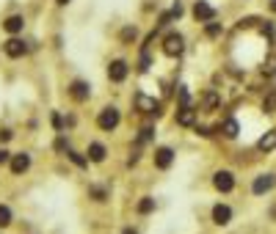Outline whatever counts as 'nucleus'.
<instances>
[{"mask_svg":"<svg viewBox=\"0 0 276 234\" xmlns=\"http://www.w3.org/2000/svg\"><path fill=\"white\" fill-rule=\"evenodd\" d=\"M97 127H99V130H105V132L116 130V127H119V110L113 108V105H111V108H103V110H99V116H97Z\"/></svg>","mask_w":276,"mask_h":234,"instance_id":"obj_1","label":"nucleus"},{"mask_svg":"<svg viewBox=\"0 0 276 234\" xmlns=\"http://www.w3.org/2000/svg\"><path fill=\"white\" fill-rule=\"evenodd\" d=\"M183 50H185V42H183V36H180V33H169V36L163 39V52L169 58L183 55Z\"/></svg>","mask_w":276,"mask_h":234,"instance_id":"obj_2","label":"nucleus"},{"mask_svg":"<svg viewBox=\"0 0 276 234\" xmlns=\"http://www.w3.org/2000/svg\"><path fill=\"white\" fill-rule=\"evenodd\" d=\"M136 110L152 113V116H160V102L155 97H146V94H136Z\"/></svg>","mask_w":276,"mask_h":234,"instance_id":"obj_3","label":"nucleus"},{"mask_svg":"<svg viewBox=\"0 0 276 234\" xmlns=\"http://www.w3.org/2000/svg\"><path fill=\"white\" fill-rule=\"evenodd\" d=\"M273 185H276V177H273V173H260V177L252 182V193H254V196H262V193L273 190Z\"/></svg>","mask_w":276,"mask_h":234,"instance_id":"obj_4","label":"nucleus"},{"mask_svg":"<svg viewBox=\"0 0 276 234\" xmlns=\"http://www.w3.org/2000/svg\"><path fill=\"white\" fill-rule=\"evenodd\" d=\"M3 50H6V55L9 58H22L25 52H28V44L22 42V39H17V36H11L9 42L3 44Z\"/></svg>","mask_w":276,"mask_h":234,"instance_id":"obj_5","label":"nucleus"},{"mask_svg":"<svg viewBox=\"0 0 276 234\" xmlns=\"http://www.w3.org/2000/svg\"><path fill=\"white\" fill-rule=\"evenodd\" d=\"M193 17L199 19V22H213L215 19V9L210 3H205V0H196L193 3Z\"/></svg>","mask_w":276,"mask_h":234,"instance_id":"obj_6","label":"nucleus"},{"mask_svg":"<svg viewBox=\"0 0 276 234\" xmlns=\"http://www.w3.org/2000/svg\"><path fill=\"white\" fill-rule=\"evenodd\" d=\"M213 185H215V190L230 193L232 187H235V177H232V171H218V173L213 177Z\"/></svg>","mask_w":276,"mask_h":234,"instance_id":"obj_7","label":"nucleus"},{"mask_svg":"<svg viewBox=\"0 0 276 234\" xmlns=\"http://www.w3.org/2000/svg\"><path fill=\"white\" fill-rule=\"evenodd\" d=\"M89 94H91V89H89V83H83V80H75V83L69 85V97L75 99V102H86Z\"/></svg>","mask_w":276,"mask_h":234,"instance_id":"obj_8","label":"nucleus"},{"mask_svg":"<svg viewBox=\"0 0 276 234\" xmlns=\"http://www.w3.org/2000/svg\"><path fill=\"white\" fill-rule=\"evenodd\" d=\"M127 61H111V66H108V77L113 80V83H122V80L127 77Z\"/></svg>","mask_w":276,"mask_h":234,"instance_id":"obj_9","label":"nucleus"},{"mask_svg":"<svg viewBox=\"0 0 276 234\" xmlns=\"http://www.w3.org/2000/svg\"><path fill=\"white\" fill-rule=\"evenodd\" d=\"M31 168V155H25V152H19V155H14L11 157V173H25Z\"/></svg>","mask_w":276,"mask_h":234,"instance_id":"obj_10","label":"nucleus"},{"mask_svg":"<svg viewBox=\"0 0 276 234\" xmlns=\"http://www.w3.org/2000/svg\"><path fill=\"white\" fill-rule=\"evenodd\" d=\"M232 220V210L227 204H215L213 207V223H218V226H227Z\"/></svg>","mask_w":276,"mask_h":234,"instance_id":"obj_11","label":"nucleus"},{"mask_svg":"<svg viewBox=\"0 0 276 234\" xmlns=\"http://www.w3.org/2000/svg\"><path fill=\"white\" fill-rule=\"evenodd\" d=\"M174 160V152L169 149V146H160V149H155V165L158 168H169Z\"/></svg>","mask_w":276,"mask_h":234,"instance_id":"obj_12","label":"nucleus"},{"mask_svg":"<svg viewBox=\"0 0 276 234\" xmlns=\"http://www.w3.org/2000/svg\"><path fill=\"white\" fill-rule=\"evenodd\" d=\"M177 124H180V127H193V124H196V110H193L191 105H188V108H180Z\"/></svg>","mask_w":276,"mask_h":234,"instance_id":"obj_13","label":"nucleus"},{"mask_svg":"<svg viewBox=\"0 0 276 234\" xmlns=\"http://www.w3.org/2000/svg\"><path fill=\"white\" fill-rule=\"evenodd\" d=\"M257 149L260 152H273L276 149V130H268L265 135L257 140Z\"/></svg>","mask_w":276,"mask_h":234,"instance_id":"obj_14","label":"nucleus"},{"mask_svg":"<svg viewBox=\"0 0 276 234\" xmlns=\"http://www.w3.org/2000/svg\"><path fill=\"white\" fill-rule=\"evenodd\" d=\"M22 25H25L22 17H19V14H11V17L3 22V28L9 31V33H19V31H22Z\"/></svg>","mask_w":276,"mask_h":234,"instance_id":"obj_15","label":"nucleus"},{"mask_svg":"<svg viewBox=\"0 0 276 234\" xmlns=\"http://www.w3.org/2000/svg\"><path fill=\"white\" fill-rule=\"evenodd\" d=\"M105 155H108V152H105L103 143H91L89 146V160H91V163H103Z\"/></svg>","mask_w":276,"mask_h":234,"instance_id":"obj_16","label":"nucleus"},{"mask_svg":"<svg viewBox=\"0 0 276 234\" xmlns=\"http://www.w3.org/2000/svg\"><path fill=\"white\" fill-rule=\"evenodd\" d=\"M215 108H218V94H215V91H207L205 99H202V110L210 113V110H215Z\"/></svg>","mask_w":276,"mask_h":234,"instance_id":"obj_17","label":"nucleus"},{"mask_svg":"<svg viewBox=\"0 0 276 234\" xmlns=\"http://www.w3.org/2000/svg\"><path fill=\"white\" fill-rule=\"evenodd\" d=\"M221 132H224L227 138H238V132H240V124L235 122V119H227L224 127H221Z\"/></svg>","mask_w":276,"mask_h":234,"instance_id":"obj_18","label":"nucleus"},{"mask_svg":"<svg viewBox=\"0 0 276 234\" xmlns=\"http://www.w3.org/2000/svg\"><path fill=\"white\" fill-rule=\"evenodd\" d=\"M136 210H138V215H149V212L155 210V198L144 196V198H141V201H138V207H136Z\"/></svg>","mask_w":276,"mask_h":234,"instance_id":"obj_19","label":"nucleus"},{"mask_svg":"<svg viewBox=\"0 0 276 234\" xmlns=\"http://www.w3.org/2000/svg\"><path fill=\"white\" fill-rule=\"evenodd\" d=\"M262 110H265V113H276V91L265 94V99H262Z\"/></svg>","mask_w":276,"mask_h":234,"instance_id":"obj_20","label":"nucleus"},{"mask_svg":"<svg viewBox=\"0 0 276 234\" xmlns=\"http://www.w3.org/2000/svg\"><path fill=\"white\" fill-rule=\"evenodd\" d=\"M262 75H276V52L265 58V64H262Z\"/></svg>","mask_w":276,"mask_h":234,"instance_id":"obj_21","label":"nucleus"},{"mask_svg":"<svg viewBox=\"0 0 276 234\" xmlns=\"http://www.w3.org/2000/svg\"><path fill=\"white\" fill-rule=\"evenodd\" d=\"M221 33H224V25L221 22H207V36L210 39H218Z\"/></svg>","mask_w":276,"mask_h":234,"instance_id":"obj_22","label":"nucleus"},{"mask_svg":"<svg viewBox=\"0 0 276 234\" xmlns=\"http://www.w3.org/2000/svg\"><path fill=\"white\" fill-rule=\"evenodd\" d=\"M136 39H138V31L127 25V28L122 31V42H124V44H130V42H136Z\"/></svg>","mask_w":276,"mask_h":234,"instance_id":"obj_23","label":"nucleus"},{"mask_svg":"<svg viewBox=\"0 0 276 234\" xmlns=\"http://www.w3.org/2000/svg\"><path fill=\"white\" fill-rule=\"evenodd\" d=\"M69 160H72L75 165H80V168H86V165H89V160L80 155V152H72V149H69Z\"/></svg>","mask_w":276,"mask_h":234,"instance_id":"obj_24","label":"nucleus"},{"mask_svg":"<svg viewBox=\"0 0 276 234\" xmlns=\"http://www.w3.org/2000/svg\"><path fill=\"white\" fill-rule=\"evenodd\" d=\"M11 223V210L6 204H0V226H9Z\"/></svg>","mask_w":276,"mask_h":234,"instance_id":"obj_25","label":"nucleus"},{"mask_svg":"<svg viewBox=\"0 0 276 234\" xmlns=\"http://www.w3.org/2000/svg\"><path fill=\"white\" fill-rule=\"evenodd\" d=\"M152 127H144V130H141V135H138V143H149V140H152Z\"/></svg>","mask_w":276,"mask_h":234,"instance_id":"obj_26","label":"nucleus"},{"mask_svg":"<svg viewBox=\"0 0 276 234\" xmlns=\"http://www.w3.org/2000/svg\"><path fill=\"white\" fill-rule=\"evenodd\" d=\"M138 69H141V72H146V69H149V52H146V50L141 52V66H138Z\"/></svg>","mask_w":276,"mask_h":234,"instance_id":"obj_27","label":"nucleus"},{"mask_svg":"<svg viewBox=\"0 0 276 234\" xmlns=\"http://www.w3.org/2000/svg\"><path fill=\"white\" fill-rule=\"evenodd\" d=\"M91 196L97 198V201H105V190H103V187H91Z\"/></svg>","mask_w":276,"mask_h":234,"instance_id":"obj_28","label":"nucleus"},{"mask_svg":"<svg viewBox=\"0 0 276 234\" xmlns=\"http://www.w3.org/2000/svg\"><path fill=\"white\" fill-rule=\"evenodd\" d=\"M171 14H174V19H180V17H183V3H180V0L171 6Z\"/></svg>","mask_w":276,"mask_h":234,"instance_id":"obj_29","label":"nucleus"},{"mask_svg":"<svg viewBox=\"0 0 276 234\" xmlns=\"http://www.w3.org/2000/svg\"><path fill=\"white\" fill-rule=\"evenodd\" d=\"M53 127H56V130H61V127H64V119H61V113H53Z\"/></svg>","mask_w":276,"mask_h":234,"instance_id":"obj_30","label":"nucleus"},{"mask_svg":"<svg viewBox=\"0 0 276 234\" xmlns=\"http://www.w3.org/2000/svg\"><path fill=\"white\" fill-rule=\"evenodd\" d=\"M11 157H14V155H9V152H6V149H0V165L11 163Z\"/></svg>","mask_w":276,"mask_h":234,"instance_id":"obj_31","label":"nucleus"},{"mask_svg":"<svg viewBox=\"0 0 276 234\" xmlns=\"http://www.w3.org/2000/svg\"><path fill=\"white\" fill-rule=\"evenodd\" d=\"M11 138H14V132H11V130H0V140H3V143H6V140H11Z\"/></svg>","mask_w":276,"mask_h":234,"instance_id":"obj_32","label":"nucleus"},{"mask_svg":"<svg viewBox=\"0 0 276 234\" xmlns=\"http://www.w3.org/2000/svg\"><path fill=\"white\" fill-rule=\"evenodd\" d=\"M196 132H199V135H202V138H207V135H213V130H210V127H196Z\"/></svg>","mask_w":276,"mask_h":234,"instance_id":"obj_33","label":"nucleus"},{"mask_svg":"<svg viewBox=\"0 0 276 234\" xmlns=\"http://www.w3.org/2000/svg\"><path fill=\"white\" fill-rule=\"evenodd\" d=\"M56 149H58V152L69 149V146H66V138H58V140H56Z\"/></svg>","mask_w":276,"mask_h":234,"instance_id":"obj_34","label":"nucleus"},{"mask_svg":"<svg viewBox=\"0 0 276 234\" xmlns=\"http://www.w3.org/2000/svg\"><path fill=\"white\" fill-rule=\"evenodd\" d=\"M56 3H58V6H66V3H69V0H56Z\"/></svg>","mask_w":276,"mask_h":234,"instance_id":"obj_35","label":"nucleus"},{"mask_svg":"<svg viewBox=\"0 0 276 234\" xmlns=\"http://www.w3.org/2000/svg\"><path fill=\"white\" fill-rule=\"evenodd\" d=\"M271 11H276V0H271Z\"/></svg>","mask_w":276,"mask_h":234,"instance_id":"obj_36","label":"nucleus"},{"mask_svg":"<svg viewBox=\"0 0 276 234\" xmlns=\"http://www.w3.org/2000/svg\"><path fill=\"white\" fill-rule=\"evenodd\" d=\"M124 234H136V231H133V229H124Z\"/></svg>","mask_w":276,"mask_h":234,"instance_id":"obj_37","label":"nucleus"}]
</instances>
